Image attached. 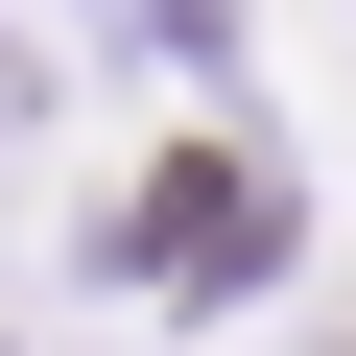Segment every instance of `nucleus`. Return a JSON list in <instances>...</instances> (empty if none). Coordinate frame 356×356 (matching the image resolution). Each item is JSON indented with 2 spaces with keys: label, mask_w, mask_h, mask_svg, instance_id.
<instances>
[{
  "label": "nucleus",
  "mask_w": 356,
  "mask_h": 356,
  "mask_svg": "<svg viewBox=\"0 0 356 356\" xmlns=\"http://www.w3.org/2000/svg\"><path fill=\"white\" fill-rule=\"evenodd\" d=\"M332 356H356V332H332Z\"/></svg>",
  "instance_id": "3"
},
{
  "label": "nucleus",
  "mask_w": 356,
  "mask_h": 356,
  "mask_svg": "<svg viewBox=\"0 0 356 356\" xmlns=\"http://www.w3.org/2000/svg\"><path fill=\"white\" fill-rule=\"evenodd\" d=\"M119 261H143V285H191V309H238V285L285 261V166H261V143H214V166H166V191L119 214Z\"/></svg>",
  "instance_id": "1"
},
{
  "label": "nucleus",
  "mask_w": 356,
  "mask_h": 356,
  "mask_svg": "<svg viewBox=\"0 0 356 356\" xmlns=\"http://www.w3.org/2000/svg\"><path fill=\"white\" fill-rule=\"evenodd\" d=\"M24 119H48V48H24V24H0V143H24Z\"/></svg>",
  "instance_id": "2"
}]
</instances>
